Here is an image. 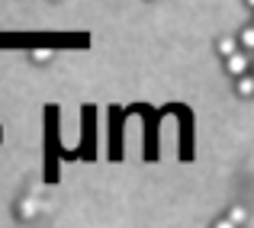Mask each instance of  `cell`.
<instances>
[{
  "label": "cell",
  "mask_w": 254,
  "mask_h": 228,
  "mask_svg": "<svg viewBox=\"0 0 254 228\" xmlns=\"http://www.w3.org/2000/svg\"><path fill=\"white\" fill-rule=\"evenodd\" d=\"M229 68L235 71V74H242V71H245V58L242 55H229Z\"/></svg>",
  "instance_id": "1"
},
{
  "label": "cell",
  "mask_w": 254,
  "mask_h": 228,
  "mask_svg": "<svg viewBox=\"0 0 254 228\" xmlns=\"http://www.w3.org/2000/svg\"><path fill=\"white\" fill-rule=\"evenodd\" d=\"M232 49H235V42H232V39H219V52L232 55Z\"/></svg>",
  "instance_id": "2"
}]
</instances>
